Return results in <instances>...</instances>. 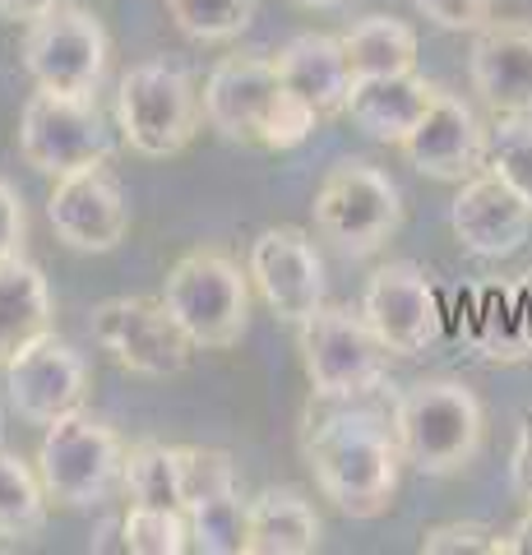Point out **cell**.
<instances>
[{"label":"cell","mask_w":532,"mask_h":555,"mask_svg":"<svg viewBox=\"0 0 532 555\" xmlns=\"http://www.w3.org/2000/svg\"><path fill=\"white\" fill-rule=\"evenodd\" d=\"M89 328L102 352H112L116 366L144 379L181 375L195 352V343L181 334V324L171 320L163 297H112L93 310Z\"/></svg>","instance_id":"8fae6325"},{"label":"cell","mask_w":532,"mask_h":555,"mask_svg":"<svg viewBox=\"0 0 532 555\" xmlns=\"http://www.w3.org/2000/svg\"><path fill=\"white\" fill-rule=\"evenodd\" d=\"M191 518V551L199 555H242L246 551V500L242 491H222L213 500H199Z\"/></svg>","instance_id":"4316f807"},{"label":"cell","mask_w":532,"mask_h":555,"mask_svg":"<svg viewBox=\"0 0 532 555\" xmlns=\"http://www.w3.org/2000/svg\"><path fill=\"white\" fill-rule=\"evenodd\" d=\"M204 120L232 144L297 149L311 139L320 116L287 93L273 56H228L209 69L199 93Z\"/></svg>","instance_id":"7a4b0ae2"},{"label":"cell","mask_w":532,"mask_h":555,"mask_svg":"<svg viewBox=\"0 0 532 555\" xmlns=\"http://www.w3.org/2000/svg\"><path fill=\"white\" fill-rule=\"evenodd\" d=\"M126 495L130 505H153V509H181V449L140 440L126 449Z\"/></svg>","instance_id":"d4e9b609"},{"label":"cell","mask_w":532,"mask_h":555,"mask_svg":"<svg viewBox=\"0 0 532 555\" xmlns=\"http://www.w3.org/2000/svg\"><path fill=\"white\" fill-rule=\"evenodd\" d=\"M107 28L93 10L56 0L38 20L24 24V69L38 89L70 93V98H98L102 75H107Z\"/></svg>","instance_id":"ba28073f"},{"label":"cell","mask_w":532,"mask_h":555,"mask_svg":"<svg viewBox=\"0 0 532 555\" xmlns=\"http://www.w3.org/2000/svg\"><path fill=\"white\" fill-rule=\"evenodd\" d=\"M486 167L532 208V116H495Z\"/></svg>","instance_id":"83f0119b"},{"label":"cell","mask_w":532,"mask_h":555,"mask_svg":"<svg viewBox=\"0 0 532 555\" xmlns=\"http://www.w3.org/2000/svg\"><path fill=\"white\" fill-rule=\"evenodd\" d=\"M491 555H532V509L509 532H495Z\"/></svg>","instance_id":"e575fe53"},{"label":"cell","mask_w":532,"mask_h":555,"mask_svg":"<svg viewBox=\"0 0 532 555\" xmlns=\"http://www.w3.org/2000/svg\"><path fill=\"white\" fill-rule=\"evenodd\" d=\"M403 158L431 181H454L463 185L477 171H486V149H491V126H482L468 102L458 93L436 89L431 107L403 139Z\"/></svg>","instance_id":"9a60e30c"},{"label":"cell","mask_w":532,"mask_h":555,"mask_svg":"<svg viewBox=\"0 0 532 555\" xmlns=\"http://www.w3.org/2000/svg\"><path fill=\"white\" fill-rule=\"evenodd\" d=\"M403 195L389 181V171L371 163H338L315 190V232L329 241L338 255L366 259L399 232Z\"/></svg>","instance_id":"9c48e42d"},{"label":"cell","mask_w":532,"mask_h":555,"mask_svg":"<svg viewBox=\"0 0 532 555\" xmlns=\"http://www.w3.org/2000/svg\"><path fill=\"white\" fill-rule=\"evenodd\" d=\"M436 98V83L417 75V69H403V75H375V79H352L348 93V116L362 126L366 134L385 139V144H403L407 130L426 116Z\"/></svg>","instance_id":"44dd1931"},{"label":"cell","mask_w":532,"mask_h":555,"mask_svg":"<svg viewBox=\"0 0 532 555\" xmlns=\"http://www.w3.org/2000/svg\"><path fill=\"white\" fill-rule=\"evenodd\" d=\"M273 69L287 83V93L306 102L320 120L348 116V93H352V69L342 56V42L329 33H297L278 56Z\"/></svg>","instance_id":"d6986e66"},{"label":"cell","mask_w":532,"mask_h":555,"mask_svg":"<svg viewBox=\"0 0 532 555\" xmlns=\"http://www.w3.org/2000/svg\"><path fill=\"white\" fill-rule=\"evenodd\" d=\"M121 546L134 555H181L191 551V518H185V509L130 505L121 524Z\"/></svg>","instance_id":"f1b7e54d"},{"label":"cell","mask_w":532,"mask_h":555,"mask_svg":"<svg viewBox=\"0 0 532 555\" xmlns=\"http://www.w3.org/2000/svg\"><path fill=\"white\" fill-rule=\"evenodd\" d=\"M163 306L195 347H236L250 324V269L222 250H191L171 264L163 283Z\"/></svg>","instance_id":"5b68a950"},{"label":"cell","mask_w":532,"mask_h":555,"mask_svg":"<svg viewBox=\"0 0 532 555\" xmlns=\"http://www.w3.org/2000/svg\"><path fill=\"white\" fill-rule=\"evenodd\" d=\"M199 93L177 61H140L121 75L116 89V126L130 153L140 158H177L199 134Z\"/></svg>","instance_id":"8992f818"},{"label":"cell","mask_w":532,"mask_h":555,"mask_svg":"<svg viewBox=\"0 0 532 555\" xmlns=\"http://www.w3.org/2000/svg\"><path fill=\"white\" fill-rule=\"evenodd\" d=\"M509 486L532 509V412L519 422V440H514V454H509Z\"/></svg>","instance_id":"836d02e7"},{"label":"cell","mask_w":532,"mask_h":555,"mask_svg":"<svg viewBox=\"0 0 532 555\" xmlns=\"http://www.w3.org/2000/svg\"><path fill=\"white\" fill-rule=\"evenodd\" d=\"M24 241H28V208L20 190L0 177V259L24 255Z\"/></svg>","instance_id":"d6a6232c"},{"label":"cell","mask_w":532,"mask_h":555,"mask_svg":"<svg viewBox=\"0 0 532 555\" xmlns=\"http://www.w3.org/2000/svg\"><path fill=\"white\" fill-rule=\"evenodd\" d=\"M0 444H5V412H0Z\"/></svg>","instance_id":"74e56055"},{"label":"cell","mask_w":532,"mask_h":555,"mask_svg":"<svg viewBox=\"0 0 532 555\" xmlns=\"http://www.w3.org/2000/svg\"><path fill=\"white\" fill-rule=\"evenodd\" d=\"M222 491H236V467L232 454L222 449H181V509H195L199 500H213Z\"/></svg>","instance_id":"f546056e"},{"label":"cell","mask_w":532,"mask_h":555,"mask_svg":"<svg viewBox=\"0 0 532 555\" xmlns=\"http://www.w3.org/2000/svg\"><path fill=\"white\" fill-rule=\"evenodd\" d=\"M5 389L10 408L24 422L51 426L89 403V361L51 328L38 343H28L14 361H5Z\"/></svg>","instance_id":"4fadbf2b"},{"label":"cell","mask_w":532,"mask_h":555,"mask_svg":"<svg viewBox=\"0 0 532 555\" xmlns=\"http://www.w3.org/2000/svg\"><path fill=\"white\" fill-rule=\"evenodd\" d=\"M393 436H399L403 463L426 477L463 473L486 436V412L463 379H417L393 403Z\"/></svg>","instance_id":"3957f363"},{"label":"cell","mask_w":532,"mask_h":555,"mask_svg":"<svg viewBox=\"0 0 532 555\" xmlns=\"http://www.w3.org/2000/svg\"><path fill=\"white\" fill-rule=\"evenodd\" d=\"M362 315L393 357H421L440 338V320H444L431 278L412 259H393V264L371 273Z\"/></svg>","instance_id":"5bb4252c"},{"label":"cell","mask_w":532,"mask_h":555,"mask_svg":"<svg viewBox=\"0 0 532 555\" xmlns=\"http://www.w3.org/2000/svg\"><path fill=\"white\" fill-rule=\"evenodd\" d=\"M301 366L311 379V393L320 403H352L389 379V347L366 324L362 310L348 306H320L315 315L297 324Z\"/></svg>","instance_id":"277c9868"},{"label":"cell","mask_w":532,"mask_h":555,"mask_svg":"<svg viewBox=\"0 0 532 555\" xmlns=\"http://www.w3.org/2000/svg\"><path fill=\"white\" fill-rule=\"evenodd\" d=\"M250 283L287 324H301L324 306V259L301 228H269L250 241Z\"/></svg>","instance_id":"2e32d148"},{"label":"cell","mask_w":532,"mask_h":555,"mask_svg":"<svg viewBox=\"0 0 532 555\" xmlns=\"http://www.w3.org/2000/svg\"><path fill=\"white\" fill-rule=\"evenodd\" d=\"M291 5H301V10H338V5H348V0H291Z\"/></svg>","instance_id":"8d00e7d4"},{"label":"cell","mask_w":532,"mask_h":555,"mask_svg":"<svg viewBox=\"0 0 532 555\" xmlns=\"http://www.w3.org/2000/svg\"><path fill=\"white\" fill-rule=\"evenodd\" d=\"M495 532L486 524H440L421 532V555H491Z\"/></svg>","instance_id":"1f68e13d"},{"label":"cell","mask_w":532,"mask_h":555,"mask_svg":"<svg viewBox=\"0 0 532 555\" xmlns=\"http://www.w3.org/2000/svg\"><path fill=\"white\" fill-rule=\"evenodd\" d=\"M468 79L495 116H532V20H491L477 28Z\"/></svg>","instance_id":"e0dca14e"},{"label":"cell","mask_w":532,"mask_h":555,"mask_svg":"<svg viewBox=\"0 0 532 555\" xmlns=\"http://www.w3.org/2000/svg\"><path fill=\"white\" fill-rule=\"evenodd\" d=\"M51 495L38 467L0 444V542H33L47 528Z\"/></svg>","instance_id":"cb8c5ba5"},{"label":"cell","mask_w":532,"mask_h":555,"mask_svg":"<svg viewBox=\"0 0 532 555\" xmlns=\"http://www.w3.org/2000/svg\"><path fill=\"white\" fill-rule=\"evenodd\" d=\"M167 20L177 24L191 42L218 47V42H236L255 20L260 0H163Z\"/></svg>","instance_id":"484cf974"},{"label":"cell","mask_w":532,"mask_h":555,"mask_svg":"<svg viewBox=\"0 0 532 555\" xmlns=\"http://www.w3.org/2000/svg\"><path fill=\"white\" fill-rule=\"evenodd\" d=\"M338 42H342V56H348L352 79L417 69V33H412V24L393 20V14H366Z\"/></svg>","instance_id":"603a6c76"},{"label":"cell","mask_w":532,"mask_h":555,"mask_svg":"<svg viewBox=\"0 0 532 555\" xmlns=\"http://www.w3.org/2000/svg\"><path fill=\"white\" fill-rule=\"evenodd\" d=\"M51 328H56V301H51L47 273L28 255L0 259V366Z\"/></svg>","instance_id":"7402d4cb"},{"label":"cell","mask_w":532,"mask_h":555,"mask_svg":"<svg viewBox=\"0 0 532 555\" xmlns=\"http://www.w3.org/2000/svg\"><path fill=\"white\" fill-rule=\"evenodd\" d=\"M324 542L315 505L297 486H269L246 500V551L242 555H311Z\"/></svg>","instance_id":"ffe728a7"},{"label":"cell","mask_w":532,"mask_h":555,"mask_svg":"<svg viewBox=\"0 0 532 555\" xmlns=\"http://www.w3.org/2000/svg\"><path fill=\"white\" fill-rule=\"evenodd\" d=\"M47 222L61 246L79 255H107L130 236V199L107 163L83 167L75 177L56 181L47 199Z\"/></svg>","instance_id":"7c38bea8"},{"label":"cell","mask_w":532,"mask_h":555,"mask_svg":"<svg viewBox=\"0 0 532 555\" xmlns=\"http://www.w3.org/2000/svg\"><path fill=\"white\" fill-rule=\"evenodd\" d=\"M450 228L468 255L505 259L514 250H523V241L532 232V208L486 167L458 185V195L450 204Z\"/></svg>","instance_id":"ac0fdd59"},{"label":"cell","mask_w":532,"mask_h":555,"mask_svg":"<svg viewBox=\"0 0 532 555\" xmlns=\"http://www.w3.org/2000/svg\"><path fill=\"white\" fill-rule=\"evenodd\" d=\"M20 158L51 181L102 167L112 158V139L102 130L98 102L38 89L20 112Z\"/></svg>","instance_id":"30bf717a"},{"label":"cell","mask_w":532,"mask_h":555,"mask_svg":"<svg viewBox=\"0 0 532 555\" xmlns=\"http://www.w3.org/2000/svg\"><path fill=\"white\" fill-rule=\"evenodd\" d=\"M47 5H56V0H0V20H14V24H28L38 20Z\"/></svg>","instance_id":"d590c367"},{"label":"cell","mask_w":532,"mask_h":555,"mask_svg":"<svg viewBox=\"0 0 532 555\" xmlns=\"http://www.w3.org/2000/svg\"><path fill=\"white\" fill-rule=\"evenodd\" d=\"M301 454L324 500H334L348 518H380L399 495L403 449L393 422L371 408H356V398L329 403V412L311 416Z\"/></svg>","instance_id":"6da1fadb"},{"label":"cell","mask_w":532,"mask_h":555,"mask_svg":"<svg viewBox=\"0 0 532 555\" xmlns=\"http://www.w3.org/2000/svg\"><path fill=\"white\" fill-rule=\"evenodd\" d=\"M38 477L51 505L93 509L102 505L126 477V444L112 426H102L89 412H70L47 426L38 444Z\"/></svg>","instance_id":"52a82bcc"},{"label":"cell","mask_w":532,"mask_h":555,"mask_svg":"<svg viewBox=\"0 0 532 555\" xmlns=\"http://www.w3.org/2000/svg\"><path fill=\"white\" fill-rule=\"evenodd\" d=\"M412 5L444 33H477L495 20V0H412Z\"/></svg>","instance_id":"4dcf8cb0"}]
</instances>
